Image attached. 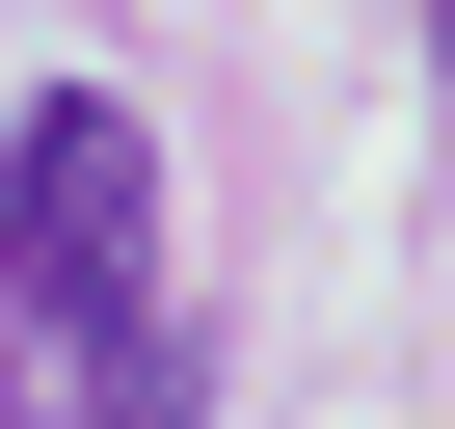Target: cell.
I'll list each match as a JSON object with an SVG mask.
<instances>
[{"label":"cell","mask_w":455,"mask_h":429,"mask_svg":"<svg viewBox=\"0 0 455 429\" xmlns=\"http://www.w3.org/2000/svg\"><path fill=\"white\" fill-rule=\"evenodd\" d=\"M161 322V134L108 81H28V134H0V349H108Z\"/></svg>","instance_id":"cell-1"},{"label":"cell","mask_w":455,"mask_h":429,"mask_svg":"<svg viewBox=\"0 0 455 429\" xmlns=\"http://www.w3.org/2000/svg\"><path fill=\"white\" fill-rule=\"evenodd\" d=\"M428 54H455V0H428Z\"/></svg>","instance_id":"cell-2"}]
</instances>
